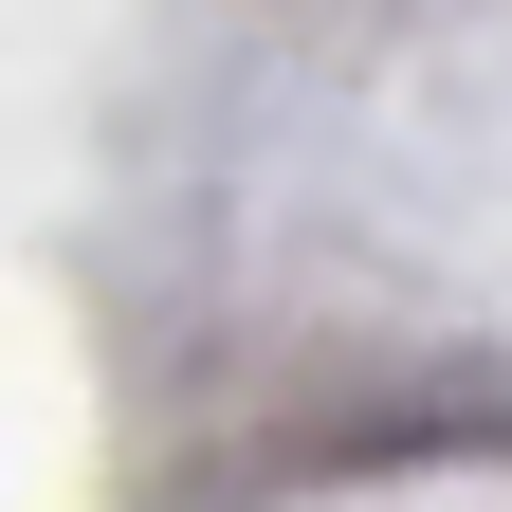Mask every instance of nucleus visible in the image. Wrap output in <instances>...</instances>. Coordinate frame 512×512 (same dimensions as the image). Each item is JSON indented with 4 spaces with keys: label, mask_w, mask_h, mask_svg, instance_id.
I'll use <instances>...</instances> for the list:
<instances>
[]
</instances>
